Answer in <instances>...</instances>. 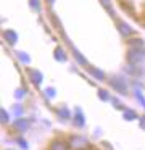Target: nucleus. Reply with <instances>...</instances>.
Listing matches in <instances>:
<instances>
[{"label":"nucleus","instance_id":"1","mask_svg":"<svg viewBox=\"0 0 145 150\" xmlns=\"http://www.w3.org/2000/svg\"><path fill=\"white\" fill-rule=\"evenodd\" d=\"M145 58V49H135V47H131L127 53V60L131 63H140L142 60Z\"/></svg>","mask_w":145,"mask_h":150},{"label":"nucleus","instance_id":"2","mask_svg":"<svg viewBox=\"0 0 145 150\" xmlns=\"http://www.w3.org/2000/svg\"><path fill=\"white\" fill-rule=\"evenodd\" d=\"M69 147L74 150H86L87 147H89V144H87V140L84 139V137H79V136H73L69 139Z\"/></svg>","mask_w":145,"mask_h":150},{"label":"nucleus","instance_id":"3","mask_svg":"<svg viewBox=\"0 0 145 150\" xmlns=\"http://www.w3.org/2000/svg\"><path fill=\"white\" fill-rule=\"evenodd\" d=\"M110 82H111V86L119 92V94H127V86H126V82L122 78H111Z\"/></svg>","mask_w":145,"mask_h":150},{"label":"nucleus","instance_id":"4","mask_svg":"<svg viewBox=\"0 0 145 150\" xmlns=\"http://www.w3.org/2000/svg\"><path fill=\"white\" fill-rule=\"evenodd\" d=\"M116 26H118V31L121 33V36H124V37H129V36H132V34L135 33L127 23H124V21H121V20L116 21Z\"/></svg>","mask_w":145,"mask_h":150},{"label":"nucleus","instance_id":"5","mask_svg":"<svg viewBox=\"0 0 145 150\" xmlns=\"http://www.w3.org/2000/svg\"><path fill=\"white\" fill-rule=\"evenodd\" d=\"M87 71H89V74L93 76V79H97V81H105L106 79L105 73H103L102 69L95 68V66H87Z\"/></svg>","mask_w":145,"mask_h":150},{"label":"nucleus","instance_id":"6","mask_svg":"<svg viewBox=\"0 0 145 150\" xmlns=\"http://www.w3.org/2000/svg\"><path fill=\"white\" fill-rule=\"evenodd\" d=\"M28 74H29V78H31L32 84H35V86L42 84V73L40 71H37V69H29Z\"/></svg>","mask_w":145,"mask_h":150},{"label":"nucleus","instance_id":"7","mask_svg":"<svg viewBox=\"0 0 145 150\" xmlns=\"http://www.w3.org/2000/svg\"><path fill=\"white\" fill-rule=\"evenodd\" d=\"M13 126H15L18 131H21V132H24V131H28V127H29V121L26 120V118H18V120H15V123H13Z\"/></svg>","mask_w":145,"mask_h":150},{"label":"nucleus","instance_id":"8","mask_svg":"<svg viewBox=\"0 0 145 150\" xmlns=\"http://www.w3.org/2000/svg\"><path fill=\"white\" fill-rule=\"evenodd\" d=\"M50 150H69V144L63 142V140H52Z\"/></svg>","mask_w":145,"mask_h":150},{"label":"nucleus","instance_id":"9","mask_svg":"<svg viewBox=\"0 0 145 150\" xmlns=\"http://www.w3.org/2000/svg\"><path fill=\"white\" fill-rule=\"evenodd\" d=\"M3 37H5V40L10 44V45H15L16 40H18V34H16L15 31H10V29L3 33Z\"/></svg>","mask_w":145,"mask_h":150},{"label":"nucleus","instance_id":"10","mask_svg":"<svg viewBox=\"0 0 145 150\" xmlns=\"http://www.w3.org/2000/svg\"><path fill=\"white\" fill-rule=\"evenodd\" d=\"M57 115L61 118V120H69V118H71V113H69V110H68L66 107L58 108V110H57Z\"/></svg>","mask_w":145,"mask_h":150},{"label":"nucleus","instance_id":"11","mask_svg":"<svg viewBox=\"0 0 145 150\" xmlns=\"http://www.w3.org/2000/svg\"><path fill=\"white\" fill-rule=\"evenodd\" d=\"M55 58H57L58 62H66V53L63 52L61 47H57V49H55Z\"/></svg>","mask_w":145,"mask_h":150},{"label":"nucleus","instance_id":"12","mask_svg":"<svg viewBox=\"0 0 145 150\" xmlns=\"http://www.w3.org/2000/svg\"><path fill=\"white\" fill-rule=\"evenodd\" d=\"M74 123H76L77 126H84V123H86V121H84V115H82V111H81L79 108L76 110V116H74Z\"/></svg>","mask_w":145,"mask_h":150},{"label":"nucleus","instance_id":"13","mask_svg":"<svg viewBox=\"0 0 145 150\" xmlns=\"http://www.w3.org/2000/svg\"><path fill=\"white\" fill-rule=\"evenodd\" d=\"M73 53H74V58H76L77 62L81 63V65L87 66V60H86V58H84V57H82V53H81L79 50H76V49H74V47H73Z\"/></svg>","mask_w":145,"mask_h":150},{"label":"nucleus","instance_id":"14","mask_svg":"<svg viewBox=\"0 0 145 150\" xmlns=\"http://www.w3.org/2000/svg\"><path fill=\"white\" fill-rule=\"evenodd\" d=\"M135 118H137V113H135L134 110H124V120L132 121V120H135Z\"/></svg>","mask_w":145,"mask_h":150},{"label":"nucleus","instance_id":"15","mask_svg":"<svg viewBox=\"0 0 145 150\" xmlns=\"http://www.w3.org/2000/svg\"><path fill=\"white\" fill-rule=\"evenodd\" d=\"M129 45L135 47V49H144V40L142 39H132V40H129Z\"/></svg>","mask_w":145,"mask_h":150},{"label":"nucleus","instance_id":"16","mask_svg":"<svg viewBox=\"0 0 145 150\" xmlns=\"http://www.w3.org/2000/svg\"><path fill=\"white\" fill-rule=\"evenodd\" d=\"M100 2H102V5L108 10L110 15H115V13H113V7H111V2H110V0H100Z\"/></svg>","mask_w":145,"mask_h":150},{"label":"nucleus","instance_id":"17","mask_svg":"<svg viewBox=\"0 0 145 150\" xmlns=\"http://www.w3.org/2000/svg\"><path fill=\"white\" fill-rule=\"evenodd\" d=\"M98 97H100V100H105V102L110 100V94L105 91V89H100L98 91Z\"/></svg>","mask_w":145,"mask_h":150},{"label":"nucleus","instance_id":"18","mask_svg":"<svg viewBox=\"0 0 145 150\" xmlns=\"http://www.w3.org/2000/svg\"><path fill=\"white\" fill-rule=\"evenodd\" d=\"M18 58L21 60L23 63H26V65H28V63L31 62V58H29V55H26L24 52H19V53H18Z\"/></svg>","mask_w":145,"mask_h":150},{"label":"nucleus","instance_id":"19","mask_svg":"<svg viewBox=\"0 0 145 150\" xmlns=\"http://www.w3.org/2000/svg\"><path fill=\"white\" fill-rule=\"evenodd\" d=\"M134 95H135V98H137V100L140 102V105H142V107H145V97H142L140 91H135V92H134Z\"/></svg>","mask_w":145,"mask_h":150},{"label":"nucleus","instance_id":"20","mask_svg":"<svg viewBox=\"0 0 145 150\" xmlns=\"http://www.w3.org/2000/svg\"><path fill=\"white\" fill-rule=\"evenodd\" d=\"M0 120H2V123H8V120H10V118H8V113H6L5 110H2V111H0Z\"/></svg>","mask_w":145,"mask_h":150},{"label":"nucleus","instance_id":"21","mask_svg":"<svg viewBox=\"0 0 145 150\" xmlns=\"http://www.w3.org/2000/svg\"><path fill=\"white\" fill-rule=\"evenodd\" d=\"M29 4H31V7L34 8L35 11H40V5H39V0H31Z\"/></svg>","mask_w":145,"mask_h":150},{"label":"nucleus","instance_id":"22","mask_svg":"<svg viewBox=\"0 0 145 150\" xmlns=\"http://www.w3.org/2000/svg\"><path fill=\"white\" fill-rule=\"evenodd\" d=\"M15 97H16V98H21V97H24V89H18V91L15 92Z\"/></svg>","mask_w":145,"mask_h":150},{"label":"nucleus","instance_id":"23","mask_svg":"<svg viewBox=\"0 0 145 150\" xmlns=\"http://www.w3.org/2000/svg\"><path fill=\"white\" fill-rule=\"evenodd\" d=\"M45 94H47V97H55V89H47V91H45Z\"/></svg>","mask_w":145,"mask_h":150},{"label":"nucleus","instance_id":"24","mask_svg":"<svg viewBox=\"0 0 145 150\" xmlns=\"http://www.w3.org/2000/svg\"><path fill=\"white\" fill-rule=\"evenodd\" d=\"M18 142H19V145H21L23 149H28V142H26V140H23V139H18Z\"/></svg>","mask_w":145,"mask_h":150},{"label":"nucleus","instance_id":"25","mask_svg":"<svg viewBox=\"0 0 145 150\" xmlns=\"http://www.w3.org/2000/svg\"><path fill=\"white\" fill-rule=\"evenodd\" d=\"M140 126L145 129V116H142V118H140Z\"/></svg>","mask_w":145,"mask_h":150},{"label":"nucleus","instance_id":"26","mask_svg":"<svg viewBox=\"0 0 145 150\" xmlns=\"http://www.w3.org/2000/svg\"><path fill=\"white\" fill-rule=\"evenodd\" d=\"M21 111H23V108H19V107H18V108H16L15 113H16V115H21Z\"/></svg>","mask_w":145,"mask_h":150},{"label":"nucleus","instance_id":"27","mask_svg":"<svg viewBox=\"0 0 145 150\" xmlns=\"http://www.w3.org/2000/svg\"><path fill=\"white\" fill-rule=\"evenodd\" d=\"M53 2H55V0H47V4H48V5H52Z\"/></svg>","mask_w":145,"mask_h":150}]
</instances>
